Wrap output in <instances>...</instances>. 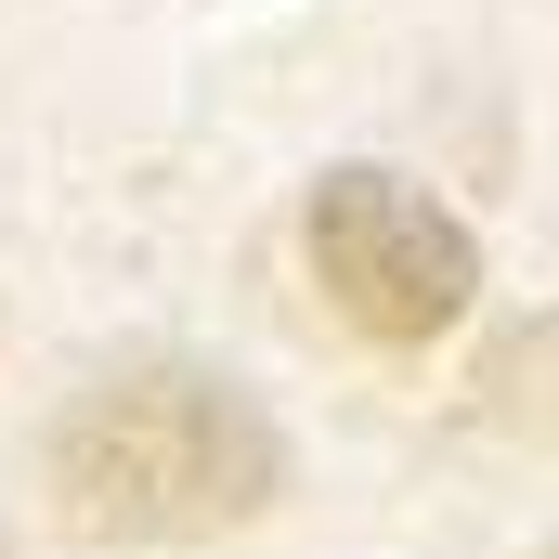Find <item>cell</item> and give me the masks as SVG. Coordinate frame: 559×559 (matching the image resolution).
<instances>
[{
    "label": "cell",
    "instance_id": "obj_1",
    "mask_svg": "<svg viewBox=\"0 0 559 559\" xmlns=\"http://www.w3.org/2000/svg\"><path fill=\"white\" fill-rule=\"evenodd\" d=\"M39 481L79 547H195V534H235L274 508L286 442L209 365H118L52 417Z\"/></svg>",
    "mask_w": 559,
    "mask_h": 559
},
{
    "label": "cell",
    "instance_id": "obj_2",
    "mask_svg": "<svg viewBox=\"0 0 559 559\" xmlns=\"http://www.w3.org/2000/svg\"><path fill=\"white\" fill-rule=\"evenodd\" d=\"M299 261L325 286V312H338L352 338H378V352L455 338L468 299H481L468 222H455L442 195H417L404 169H325L312 209H299Z\"/></svg>",
    "mask_w": 559,
    "mask_h": 559
},
{
    "label": "cell",
    "instance_id": "obj_3",
    "mask_svg": "<svg viewBox=\"0 0 559 559\" xmlns=\"http://www.w3.org/2000/svg\"><path fill=\"white\" fill-rule=\"evenodd\" d=\"M0 559H13V547H0Z\"/></svg>",
    "mask_w": 559,
    "mask_h": 559
}]
</instances>
